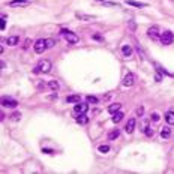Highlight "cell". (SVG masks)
Returning <instances> with one entry per match:
<instances>
[{"label": "cell", "mask_w": 174, "mask_h": 174, "mask_svg": "<svg viewBox=\"0 0 174 174\" xmlns=\"http://www.w3.org/2000/svg\"><path fill=\"white\" fill-rule=\"evenodd\" d=\"M38 68H39V71H41V72L48 74L50 71H51V62L47 60V59H41V60H39V63H38Z\"/></svg>", "instance_id": "6da1fadb"}, {"label": "cell", "mask_w": 174, "mask_h": 174, "mask_svg": "<svg viewBox=\"0 0 174 174\" xmlns=\"http://www.w3.org/2000/svg\"><path fill=\"white\" fill-rule=\"evenodd\" d=\"M0 105L6 107V108H17L18 102L15 101V99H11V98H2L0 99Z\"/></svg>", "instance_id": "7a4b0ae2"}, {"label": "cell", "mask_w": 174, "mask_h": 174, "mask_svg": "<svg viewBox=\"0 0 174 174\" xmlns=\"http://www.w3.org/2000/svg\"><path fill=\"white\" fill-rule=\"evenodd\" d=\"M173 41H174V35L171 33V32H164V33H161V42L164 44V45H170V44H173Z\"/></svg>", "instance_id": "3957f363"}, {"label": "cell", "mask_w": 174, "mask_h": 174, "mask_svg": "<svg viewBox=\"0 0 174 174\" xmlns=\"http://www.w3.org/2000/svg\"><path fill=\"white\" fill-rule=\"evenodd\" d=\"M33 48H35V53H38V54L44 53L45 50H47V44H45V39H38V41L35 42Z\"/></svg>", "instance_id": "277c9868"}, {"label": "cell", "mask_w": 174, "mask_h": 174, "mask_svg": "<svg viewBox=\"0 0 174 174\" xmlns=\"http://www.w3.org/2000/svg\"><path fill=\"white\" fill-rule=\"evenodd\" d=\"M147 36L150 38V39H153V41H156V39H161V33H159V29H158L156 26H152L150 29L147 30Z\"/></svg>", "instance_id": "5b68a950"}, {"label": "cell", "mask_w": 174, "mask_h": 174, "mask_svg": "<svg viewBox=\"0 0 174 174\" xmlns=\"http://www.w3.org/2000/svg\"><path fill=\"white\" fill-rule=\"evenodd\" d=\"M87 110H89V105L87 104H81V102H78L75 107H74V111H75L77 114H81V113H87Z\"/></svg>", "instance_id": "8992f818"}, {"label": "cell", "mask_w": 174, "mask_h": 174, "mask_svg": "<svg viewBox=\"0 0 174 174\" xmlns=\"http://www.w3.org/2000/svg\"><path fill=\"white\" fill-rule=\"evenodd\" d=\"M65 38H66V41H68L69 44H72V45H74V44H78V42H80V38H78L75 33H72V32H69V33H68Z\"/></svg>", "instance_id": "52a82bcc"}, {"label": "cell", "mask_w": 174, "mask_h": 174, "mask_svg": "<svg viewBox=\"0 0 174 174\" xmlns=\"http://www.w3.org/2000/svg\"><path fill=\"white\" fill-rule=\"evenodd\" d=\"M135 125H137V120H135L134 117H132V119H129V120H128V123H126V126H125V131H126L128 134H131V132L134 131Z\"/></svg>", "instance_id": "ba28073f"}, {"label": "cell", "mask_w": 174, "mask_h": 174, "mask_svg": "<svg viewBox=\"0 0 174 174\" xmlns=\"http://www.w3.org/2000/svg\"><path fill=\"white\" fill-rule=\"evenodd\" d=\"M134 80H135V77L132 75V74H128V75L123 78V86H125V87H131L134 84Z\"/></svg>", "instance_id": "9c48e42d"}, {"label": "cell", "mask_w": 174, "mask_h": 174, "mask_svg": "<svg viewBox=\"0 0 174 174\" xmlns=\"http://www.w3.org/2000/svg\"><path fill=\"white\" fill-rule=\"evenodd\" d=\"M80 101H81V96L80 95H71V96L66 98V102L68 104H78Z\"/></svg>", "instance_id": "30bf717a"}, {"label": "cell", "mask_w": 174, "mask_h": 174, "mask_svg": "<svg viewBox=\"0 0 174 174\" xmlns=\"http://www.w3.org/2000/svg\"><path fill=\"white\" fill-rule=\"evenodd\" d=\"M123 117H125V114H123V113L119 110V111H116V113L113 114V119H111V120H113V123H119V122L123 120Z\"/></svg>", "instance_id": "8fae6325"}, {"label": "cell", "mask_w": 174, "mask_h": 174, "mask_svg": "<svg viewBox=\"0 0 174 174\" xmlns=\"http://www.w3.org/2000/svg\"><path fill=\"white\" fill-rule=\"evenodd\" d=\"M122 53H123V56H125V57H129L132 54V47L131 45H123L122 47Z\"/></svg>", "instance_id": "7c38bea8"}, {"label": "cell", "mask_w": 174, "mask_h": 174, "mask_svg": "<svg viewBox=\"0 0 174 174\" xmlns=\"http://www.w3.org/2000/svg\"><path fill=\"white\" fill-rule=\"evenodd\" d=\"M77 122L80 123V125H86V123L89 122V117L86 116V113H81V114L77 116Z\"/></svg>", "instance_id": "4fadbf2b"}, {"label": "cell", "mask_w": 174, "mask_h": 174, "mask_svg": "<svg viewBox=\"0 0 174 174\" xmlns=\"http://www.w3.org/2000/svg\"><path fill=\"white\" fill-rule=\"evenodd\" d=\"M165 120L168 125H174V111H167L165 113Z\"/></svg>", "instance_id": "5bb4252c"}, {"label": "cell", "mask_w": 174, "mask_h": 174, "mask_svg": "<svg viewBox=\"0 0 174 174\" xmlns=\"http://www.w3.org/2000/svg\"><path fill=\"white\" fill-rule=\"evenodd\" d=\"M120 107H122V104L114 102V104H111V105L108 107V113H110V114H114L116 111H119V110H120Z\"/></svg>", "instance_id": "9a60e30c"}, {"label": "cell", "mask_w": 174, "mask_h": 174, "mask_svg": "<svg viewBox=\"0 0 174 174\" xmlns=\"http://www.w3.org/2000/svg\"><path fill=\"white\" fill-rule=\"evenodd\" d=\"M126 3L129 6H134V8H144V6H147V3H140V2H135V0H126Z\"/></svg>", "instance_id": "2e32d148"}, {"label": "cell", "mask_w": 174, "mask_h": 174, "mask_svg": "<svg viewBox=\"0 0 174 174\" xmlns=\"http://www.w3.org/2000/svg\"><path fill=\"white\" fill-rule=\"evenodd\" d=\"M18 36H9L8 39H6V44L9 45V47H14V45H17L18 44Z\"/></svg>", "instance_id": "e0dca14e"}, {"label": "cell", "mask_w": 174, "mask_h": 174, "mask_svg": "<svg viewBox=\"0 0 174 174\" xmlns=\"http://www.w3.org/2000/svg\"><path fill=\"white\" fill-rule=\"evenodd\" d=\"M161 137H162V138H170V137H171V129H170L168 126L162 128V131H161Z\"/></svg>", "instance_id": "ac0fdd59"}, {"label": "cell", "mask_w": 174, "mask_h": 174, "mask_svg": "<svg viewBox=\"0 0 174 174\" xmlns=\"http://www.w3.org/2000/svg\"><path fill=\"white\" fill-rule=\"evenodd\" d=\"M47 86H48V89H53V90H57L59 87H60V84L56 81V80H51V81H48L47 83Z\"/></svg>", "instance_id": "d6986e66"}, {"label": "cell", "mask_w": 174, "mask_h": 174, "mask_svg": "<svg viewBox=\"0 0 174 174\" xmlns=\"http://www.w3.org/2000/svg\"><path fill=\"white\" fill-rule=\"evenodd\" d=\"M119 135H120V131H119V129H114V131H111V132L108 134V140H110V141H111V140H116Z\"/></svg>", "instance_id": "ffe728a7"}, {"label": "cell", "mask_w": 174, "mask_h": 174, "mask_svg": "<svg viewBox=\"0 0 174 174\" xmlns=\"http://www.w3.org/2000/svg\"><path fill=\"white\" fill-rule=\"evenodd\" d=\"M86 101H87L89 104H95V105H96V104L99 102V99H98L96 96H92V95H89V96L86 98Z\"/></svg>", "instance_id": "44dd1931"}, {"label": "cell", "mask_w": 174, "mask_h": 174, "mask_svg": "<svg viewBox=\"0 0 174 174\" xmlns=\"http://www.w3.org/2000/svg\"><path fill=\"white\" fill-rule=\"evenodd\" d=\"M45 44H47V48H53L56 45V41L51 39V38H48V39H45Z\"/></svg>", "instance_id": "7402d4cb"}, {"label": "cell", "mask_w": 174, "mask_h": 174, "mask_svg": "<svg viewBox=\"0 0 174 174\" xmlns=\"http://www.w3.org/2000/svg\"><path fill=\"white\" fill-rule=\"evenodd\" d=\"M99 152H101V153H108L110 152V146H107V144L99 146Z\"/></svg>", "instance_id": "603a6c76"}, {"label": "cell", "mask_w": 174, "mask_h": 174, "mask_svg": "<svg viewBox=\"0 0 174 174\" xmlns=\"http://www.w3.org/2000/svg\"><path fill=\"white\" fill-rule=\"evenodd\" d=\"M150 120H152V122H155V123H158V122L161 120V116H159L158 113H152V116H150Z\"/></svg>", "instance_id": "cb8c5ba5"}, {"label": "cell", "mask_w": 174, "mask_h": 174, "mask_svg": "<svg viewBox=\"0 0 174 174\" xmlns=\"http://www.w3.org/2000/svg\"><path fill=\"white\" fill-rule=\"evenodd\" d=\"M77 17L81 18V20H95L93 15H81V14H77Z\"/></svg>", "instance_id": "d4e9b609"}, {"label": "cell", "mask_w": 174, "mask_h": 174, "mask_svg": "<svg viewBox=\"0 0 174 174\" xmlns=\"http://www.w3.org/2000/svg\"><path fill=\"white\" fill-rule=\"evenodd\" d=\"M5 26H6V17L3 15V17H2V20H0V29L5 30Z\"/></svg>", "instance_id": "484cf974"}, {"label": "cell", "mask_w": 174, "mask_h": 174, "mask_svg": "<svg viewBox=\"0 0 174 174\" xmlns=\"http://www.w3.org/2000/svg\"><path fill=\"white\" fill-rule=\"evenodd\" d=\"M30 2V0H12V2H9V5H18V3H27Z\"/></svg>", "instance_id": "4316f807"}, {"label": "cell", "mask_w": 174, "mask_h": 174, "mask_svg": "<svg viewBox=\"0 0 174 174\" xmlns=\"http://www.w3.org/2000/svg\"><path fill=\"white\" fill-rule=\"evenodd\" d=\"M30 44H32V41H30V39H26V42H24V45H23V48H24V50H27V48L30 47Z\"/></svg>", "instance_id": "83f0119b"}, {"label": "cell", "mask_w": 174, "mask_h": 174, "mask_svg": "<svg viewBox=\"0 0 174 174\" xmlns=\"http://www.w3.org/2000/svg\"><path fill=\"white\" fill-rule=\"evenodd\" d=\"M20 117H21V114H20V113H14V114H11V119H12V120H18Z\"/></svg>", "instance_id": "f1b7e54d"}, {"label": "cell", "mask_w": 174, "mask_h": 174, "mask_svg": "<svg viewBox=\"0 0 174 174\" xmlns=\"http://www.w3.org/2000/svg\"><path fill=\"white\" fill-rule=\"evenodd\" d=\"M155 80H156L158 83H161V80H162V77H161V74H159V71L156 72V75H155Z\"/></svg>", "instance_id": "f546056e"}, {"label": "cell", "mask_w": 174, "mask_h": 174, "mask_svg": "<svg viewBox=\"0 0 174 174\" xmlns=\"http://www.w3.org/2000/svg\"><path fill=\"white\" fill-rule=\"evenodd\" d=\"M93 39H95V41H104V38L99 36V35H93Z\"/></svg>", "instance_id": "4dcf8cb0"}, {"label": "cell", "mask_w": 174, "mask_h": 174, "mask_svg": "<svg viewBox=\"0 0 174 174\" xmlns=\"http://www.w3.org/2000/svg\"><path fill=\"white\" fill-rule=\"evenodd\" d=\"M143 113H144V108H143V107H140V108L137 110V114H138V116H141Z\"/></svg>", "instance_id": "1f68e13d"}, {"label": "cell", "mask_w": 174, "mask_h": 174, "mask_svg": "<svg viewBox=\"0 0 174 174\" xmlns=\"http://www.w3.org/2000/svg\"><path fill=\"white\" fill-rule=\"evenodd\" d=\"M135 27H137V26H135V23H134V21H131V23H129V29L135 30Z\"/></svg>", "instance_id": "d6a6232c"}, {"label": "cell", "mask_w": 174, "mask_h": 174, "mask_svg": "<svg viewBox=\"0 0 174 174\" xmlns=\"http://www.w3.org/2000/svg\"><path fill=\"white\" fill-rule=\"evenodd\" d=\"M146 134H147V135H149V137H152V135H153V131H152V129H150V128H149V129H147V131H146Z\"/></svg>", "instance_id": "836d02e7"}, {"label": "cell", "mask_w": 174, "mask_h": 174, "mask_svg": "<svg viewBox=\"0 0 174 174\" xmlns=\"http://www.w3.org/2000/svg\"><path fill=\"white\" fill-rule=\"evenodd\" d=\"M60 33H62L63 36H66V35L69 33V30H66V29H62V30H60Z\"/></svg>", "instance_id": "e575fe53"}, {"label": "cell", "mask_w": 174, "mask_h": 174, "mask_svg": "<svg viewBox=\"0 0 174 174\" xmlns=\"http://www.w3.org/2000/svg\"><path fill=\"white\" fill-rule=\"evenodd\" d=\"M44 153H53V150H50V149H44Z\"/></svg>", "instance_id": "d590c367"}, {"label": "cell", "mask_w": 174, "mask_h": 174, "mask_svg": "<svg viewBox=\"0 0 174 174\" xmlns=\"http://www.w3.org/2000/svg\"><path fill=\"white\" fill-rule=\"evenodd\" d=\"M96 2H104V0H96Z\"/></svg>", "instance_id": "8d00e7d4"}]
</instances>
